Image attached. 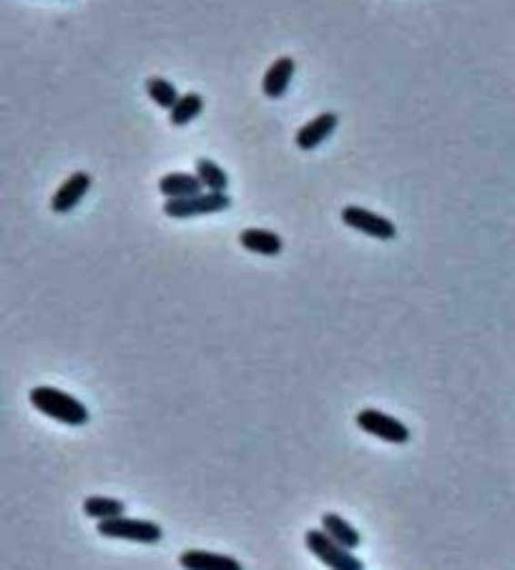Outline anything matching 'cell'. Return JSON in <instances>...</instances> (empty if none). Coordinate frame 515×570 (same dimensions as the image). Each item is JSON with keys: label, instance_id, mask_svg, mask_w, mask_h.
Here are the masks:
<instances>
[{"label": "cell", "instance_id": "6da1fadb", "mask_svg": "<svg viewBox=\"0 0 515 570\" xmlns=\"http://www.w3.org/2000/svg\"><path fill=\"white\" fill-rule=\"evenodd\" d=\"M31 404L43 412L45 417H51L56 422L68 427H84L88 422V410L81 400H76L74 394L61 392L58 387H48V384H38L28 392Z\"/></svg>", "mask_w": 515, "mask_h": 570}, {"label": "cell", "instance_id": "7a4b0ae2", "mask_svg": "<svg viewBox=\"0 0 515 570\" xmlns=\"http://www.w3.org/2000/svg\"><path fill=\"white\" fill-rule=\"evenodd\" d=\"M305 545L317 560H322L329 570H365L362 560L352 555V550L339 545L327 535L325 530H307Z\"/></svg>", "mask_w": 515, "mask_h": 570}, {"label": "cell", "instance_id": "3957f363", "mask_svg": "<svg viewBox=\"0 0 515 570\" xmlns=\"http://www.w3.org/2000/svg\"><path fill=\"white\" fill-rule=\"evenodd\" d=\"M98 533L104 538L116 540H131V543H144V545H157L164 538V530L154 520H138V518H111L98 523Z\"/></svg>", "mask_w": 515, "mask_h": 570}, {"label": "cell", "instance_id": "277c9868", "mask_svg": "<svg viewBox=\"0 0 515 570\" xmlns=\"http://www.w3.org/2000/svg\"><path fill=\"white\" fill-rule=\"evenodd\" d=\"M232 207V198L227 191H201L189 198H167L164 214L171 219H191L204 217V214H219Z\"/></svg>", "mask_w": 515, "mask_h": 570}, {"label": "cell", "instance_id": "5b68a950", "mask_svg": "<svg viewBox=\"0 0 515 570\" xmlns=\"http://www.w3.org/2000/svg\"><path fill=\"white\" fill-rule=\"evenodd\" d=\"M355 422H358L362 433L378 437V440H385L389 445H405L410 440V430L402 425L399 420L385 415L379 410H372V407L359 410L358 415H355Z\"/></svg>", "mask_w": 515, "mask_h": 570}, {"label": "cell", "instance_id": "8992f818", "mask_svg": "<svg viewBox=\"0 0 515 570\" xmlns=\"http://www.w3.org/2000/svg\"><path fill=\"white\" fill-rule=\"evenodd\" d=\"M342 221L348 227L358 229L362 234H368L372 239H382V241H389V239L398 237V227L389 221V219L379 217L375 211L362 207H345L342 209Z\"/></svg>", "mask_w": 515, "mask_h": 570}, {"label": "cell", "instance_id": "52a82bcc", "mask_svg": "<svg viewBox=\"0 0 515 570\" xmlns=\"http://www.w3.org/2000/svg\"><path fill=\"white\" fill-rule=\"evenodd\" d=\"M88 188H91V177H88L86 171H76V174H71V177L66 178L64 184L58 187V191L53 194L51 198L53 214H68V211H74V209L81 204V198L88 194Z\"/></svg>", "mask_w": 515, "mask_h": 570}, {"label": "cell", "instance_id": "ba28073f", "mask_svg": "<svg viewBox=\"0 0 515 570\" xmlns=\"http://www.w3.org/2000/svg\"><path fill=\"white\" fill-rule=\"evenodd\" d=\"M337 124H339V118L337 114H319L315 116L312 121L307 126H302L295 136V144L302 148V151H315L317 146L327 141L329 136L335 134Z\"/></svg>", "mask_w": 515, "mask_h": 570}, {"label": "cell", "instance_id": "9c48e42d", "mask_svg": "<svg viewBox=\"0 0 515 570\" xmlns=\"http://www.w3.org/2000/svg\"><path fill=\"white\" fill-rule=\"evenodd\" d=\"M184 570H244L242 563L232 555L209 553V550H184L179 555Z\"/></svg>", "mask_w": 515, "mask_h": 570}, {"label": "cell", "instance_id": "30bf717a", "mask_svg": "<svg viewBox=\"0 0 515 570\" xmlns=\"http://www.w3.org/2000/svg\"><path fill=\"white\" fill-rule=\"evenodd\" d=\"M295 58H289V56H282V58H277V61L267 68L262 78V91L267 98H282L287 94V88L292 84V78H295Z\"/></svg>", "mask_w": 515, "mask_h": 570}, {"label": "cell", "instance_id": "8fae6325", "mask_svg": "<svg viewBox=\"0 0 515 570\" xmlns=\"http://www.w3.org/2000/svg\"><path fill=\"white\" fill-rule=\"evenodd\" d=\"M239 244L252 254H262V257H277L282 254V237L274 234L269 229H244L239 234Z\"/></svg>", "mask_w": 515, "mask_h": 570}, {"label": "cell", "instance_id": "7c38bea8", "mask_svg": "<svg viewBox=\"0 0 515 570\" xmlns=\"http://www.w3.org/2000/svg\"><path fill=\"white\" fill-rule=\"evenodd\" d=\"M158 191L167 198H189L197 197L201 191H207L201 178L197 174H184V171H174L158 181Z\"/></svg>", "mask_w": 515, "mask_h": 570}, {"label": "cell", "instance_id": "4fadbf2b", "mask_svg": "<svg viewBox=\"0 0 515 570\" xmlns=\"http://www.w3.org/2000/svg\"><path fill=\"white\" fill-rule=\"evenodd\" d=\"M322 530L348 550H358L362 545V535L355 530V525H349L348 520L342 518V515H337V513H325L322 515Z\"/></svg>", "mask_w": 515, "mask_h": 570}, {"label": "cell", "instance_id": "5bb4252c", "mask_svg": "<svg viewBox=\"0 0 515 570\" xmlns=\"http://www.w3.org/2000/svg\"><path fill=\"white\" fill-rule=\"evenodd\" d=\"M84 513L96 523L111 518H121L126 513V505L116 498H104V495H91L84 500Z\"/></svg>", "mask_w": 515, "mask_h": 570}, {"label": "cell", "instance_id": "9a60e30c", "mask_svg": "<svg viewBox=\"0 0 515 570\" xmlns=\"http://www.w3.org/2000/svg\"><path fill=\"white\" fill-rule=\"evenodd\" d=\"M194 174L201 178V184H204L207 191H227V187H229L227 171H224L219 164H214L211 158H197Z\"/></svg>", "mask_w": 515, "mask_h": 570}, {"label": "cell", "instance_id": "2e32d148", "mask_svg": "<svg viewBox=\"0 0 515 570\" xmlns=\"http://www.w3.org/2000/svg\"><path fill=\"white\" fill-rule=\"evenodd\" d=\"M146 94L154 104L161 106V108H167V111H171L174 106L179 104V98H181L179 91H177V86L171 84V81H167V78H161V76L148 78Z\"/></svg>", "mask_w": 515, "mask_h": 570}, {"label": "cell", "instance_id": "e0dca14e", "mask_svg": "<svg viewBox=\"0 0 515 570\" xmlns=\"http://www.w3.org/2000/svg\"><path fill=\"white\" fill-rule=\"evenodd\" d=\"M204 111V98L199 94H184L179 98V104L174 106L171 111H168V118H171V124L174 126H187L191 124L197 116Z\"/></svg>", "mask_w": 515, "mask_h": 570}]
</instances>
